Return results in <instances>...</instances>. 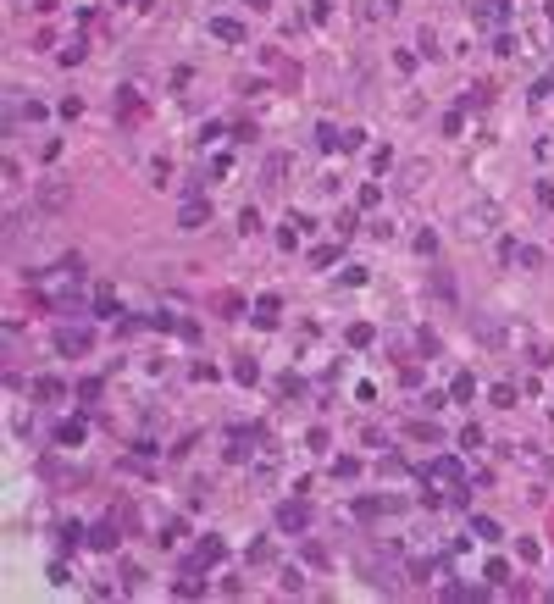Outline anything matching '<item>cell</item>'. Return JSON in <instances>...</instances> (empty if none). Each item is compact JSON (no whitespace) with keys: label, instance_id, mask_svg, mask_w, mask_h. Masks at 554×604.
Instances as JSON below:
<instances>
[{"label":"cell","instance_id":"obj_1","mask_svg":"<svg viewBox=\"0 0 554 604\" xmlns=\"http://www.w3.org/2000/svg\"><path fill=\"white\" fill-rule=\"evenodd\" d=\"M34 300L56 316L83 310V255H61L50 272H34Z\"/></svg>","mask_w":554,"mask_h":604},{"label":"cell","instance_id":"obj_14","mask_svg":"<svg viewBox=\"0 0 554 604\" xmlns=\"http://www.w3.org/2000/svg\"><path fill=\"white\" fill-rule=\"evenodd\" d=\"M255 322H261V327L277 322V294H261V300H255Z\"/></svg>","mask_w":554,"mask_h":604},{"label":"cell","instance_id":"obj_17","mask_svg":"<svg viewBox=\"0 0 554 604\" xmlns=\"http://www.w3.org/2000/svg\"><path fill=\"white\" fill-rule=\"evenodd\" d=\"M472 394H476V378H472V372H460L455 388H449V399H472Z\"/></svg>","mask_w":554,"mask_h":604},{"label":"cell","instance_id":"obj_7","mask_svg":"<svg viewBox=\"0 0 554 604\" xmlns=\"http://www.w3.org/2000/svg\"><path fill=\"white\" fill-rule=\"evenodd\" d=\"M117 117H122V122H139V117H145V100H139V89H122V94H117Z\"/></svg>","mask_w":554,"mask_h":604},{"label":"cell","instance_id":"obj_33","mask_svg":"<svg viewBox=\"0 0 554 604\" xmlns=\"http://www.w3.org/2000/svg\"><path fill=\"white\" fill-rule=\"evenodd\" d=\"M538 206H549V211H554V183H538Z\"/></svg>","mask_w":554,"mask_h":604},{"label":"cell","instance_id":"obj_36","mask_svg":"<svg viewBox=\"0 0 554 604\" xmlns=\"http://www.w3.org/2000/svg\"><path fill=\"white\" fill-rule=\"evenodd\" d=\"M117 6H122V0H117Z\"/></svg>","mask_w":554,"mask_h":604},{"label":"cell","instance_id":"obj_34","mask_svg":"<svg viewBox=\"0 0 554 604\" xmlns=\"http://www.w3.org/2000/svg\"><path fill=\"white\" fill-rule=\"evenodd\" d=\"M249 6H272V0H249Z\"/></svg>","mask_w":554,"mask_h":604},{"label":"cell","instance_id":"obj_26","mask_svg":"<svg viewBox=\"0 0 554 604\" xmlns=\"http://www.w3.org/2000/svg\"><path fill=\"white\" fill-rule=\"evenodd\" d=\"M482 577H488V582H504V577H510V566H504V560H488V566H482Z\"/></svg>","mask_w":554,"mask_h":604},{"label":"cell","instance_id":"obj_3","mask_svg":"<svg viewBox=\"0 0 554 604\" xmlns=\"http://www.w3.org/2000/svg\"><path fill=\"white\" fill-rule=\"evenodd\" d=\"M56 350H61V355H89V350H94V333H89V327H61V333H56Z\"/></svg>","mask_w":554,"mask_h":604},{"label":"cell","instance_id":"obj_21","mask_svg":"<svg viewBox=\"0 0 554 604\" xmlns=\"http://www.w3.org/2000/svg\"><path fill=\"white\" fill-rule=\"evenodd\" d=\"M404 433H410V438H432V444H438V427H432V422H404Z\"/></svg>","mask_w":554,"mask_h":604},{"label":"cell","instance_id":"obj_10","mask_svg":"<svg viewBox=\"0 0 554 604\" xmlns=\"http://www.w3.org/2000/svg\"><path fill=\"white\" fill-rule=\"evenodd\" d=\"M388 510H399V499H360V505H355V516H360V522H372V516H388Z\"/></svg>","mask_w":554,"mask_h":604},{"label":"cell","instance_id":"obj_35","mask_svg":"<svg viewBox=\"0 0 554 604\" xmlns=\"http://www.w3.org/2000/svg\"><path fill=\"white\" fill-rule=\"evenodd\" d=\"M549 527H554V516H549Z\"/></svg>","mask_w":554,"mask_h":604},{"label":"cell","instance_id":"obj_11","mask_svg":"<svg viewBox=\"0 0 554 604\" xmlns=\"http://www.w3.org/2000/svg\"><path fill=\"white\" fill-rule=\"evenodd\" d=\"M56 444H61V450L83 444V422H56Z\"/></svg>","mask_w":554,"mask_h":604},{"label":"cell","instance_id":"obj_8","mask_svg":"<svg viewBox=\"0 0 554 604\" xmlns=\"http://www.w3.org/2000/svg\"><path fill=\"white\" fill-rule=\"evenodd\" d=\"M67 200H73V189H67V183H45V194H39V206H45V211H67Z\"/></svg>","mask_w":554,"mask_h":604},{"label":"cell","instance_id":"obj_9","mask_svg":"<svg viewBox=\"0 0 554 604\" xmlns=\"http://www.w3.org/2000/svg\"><path fill=\"white\" fill-rule=\"evenodd\" d=\"M427 477H438V482H460V460H455V454H438Z\"/></svg>","mask_w":554,"mask_h":604},{"label":"cell","instance_id":"obj_25","mask_svg":"<svg viewBox=\"0 0 554 604\" xmlns=\"http://www.w3.org/2000/svg\"><path fill=\"white\" fill-rule=\"evenodd\" d=\"M333 471H338V477H360V460H349V454H338V460H333Z\"/></svg>","mask_w":554,"mask_h":604},{"label":"cell","instance_id":"obj_22","mask_svg":"<svg viewBox=\"0 0 554 604\" xmlns=\"http://www.w3.org/2000/svg\"><path fill=\"white\" fill-rule=\"evenodd\" d=\"M233 378H238V382H255V378H261V366H255V361L244 355V361H238V366H233Z\"/></svg>","mask_w":554,"mask_h":604},{"label":"cell","instance_id":"obj_19","mask_svg":"<svg viewBox=\"0 0 554 604\" xmlns=\"http://www.w3.org/2000/svg\"><path fill=\"white\" fill-rule=\"evenodd\" d=\"M94 316H117V294H111V289L94 294Z\"/></svg>","mask_w":554,"mask_h":604},{"label":"cell","instance_id":"obj_29","mask_svg":"<svg viewBox=\"0 0 554 604\" xmlns=\"http://www.w3.org/2000/svg\"><path fill=\"white\" fill-rule=\"evenodd\" d=\"M249 560H272V538H255L249 543Z\"/></svg>","mask_w":554,"mask_h":604},{"label":"cell","instance_id":"obj_18","mask_svg":"<svg viewBox=\"0 0 554 604\" xmlns=\"http://www.w3.org/2000/svg\"><path fill=\"white\" fill-rule=\"evenodd\" d=\"M238 310H244V300H238V294H217V316H228V322H233Z\"/></svg>","mask_w":554,"mask_h":604},{"label":"cell","instance_id":"obj_31","mask_svg":"<svg viewBox=\"0 0 554 604\" xmlns=\"http://www.w3.org/2000/svg\"><path fill=\"white\" fill-rule=\"evenodd\" d=\"M194 382H217V366L211 361H194Z\"/></svg>","mask_w":554,"mask_h":604},{"label":"cell","instance_id":"obj_20","mask_svg":"<svg viewBox=\"0 0 554 604\" xmlns=\"http://www.w3.org/2000/svg\"><path fill=\"white\" fill-rule=\"evenodd\" d=\"M283 166H289L283 155H272V161H266V189H277V183H283Z\"/></svg>","mask_w":554,"mask_h":604},{"label":"cell","instance_id":"obj_6","mask_svg":"<svg viewBox=\"0 0 554 604\" xmlns=\"http://www.w3.org/2000/svg\"><path fill=\"white\" fill-rule=\"evenodd\" d=\"M211 34H217L222 45H244V39H249L244 22H233V17H211Z\"/></svg>","mask_w":554,"mask_h":604},{"label":"cell","instance_id":"obj_28","mask_svg":"<svg viewBox=\"0 0 554 604\" xmlns=\"http://www.w3.org/2000/svg\"><path fill=\"white\" fill-rule=\"evenodd\" d=\"M300 233H305V227H277V244H283V250H294V244H300Z\"/></svg>","mask_w":554,"mask_h":604},{"label":"cell","instance_id":"obj_23","mask_svg":"<svg viewBox=\"0 0 554 604\" xmlns=\"http://www.w3.org/2000/svg\"><path fill=\"white\" fill-rule=\"evenodd\" d=\"M349 344H355V350H366V344H372V327H366V322H355V327H349Z\"/></svg>","mask_w":554,"mask_h":604},{"label":"cell","instance_id":"obj_16","mask_svg":"<svg viewBox=\"0 0 554 604\" xmlns=\"http://www.w3.org/2000/svg\"><path fill=\"white\" fill-rule=\"evenodd\" d=\"M316 145H321V150H338V145H344V134H338L333 122H321V128H316Z\"/></svg>","mask_w":554,"mask_h":604},{"label":"cell","instance_id":"obj_32","mask_svg":"<svg viewBox=\"0 0 554 604\" xmlns=\"http://www.w3.org/2000/svg\"><path fill=\"white\" fill-rule=\"evenodd\" d=\"M183 532H189V527H183V522H166V527H161V543H177Z\"/></svg>","mask_w":554,"mask_h":604},{"label":"cell","instance_id":"obj_27","mask_svg":"<svg viewBox=\"0 0 554 604\" xmlns=\"http://www.w3.org/2000/svg\"><path fill=\"white\" fill-rule=\"evenodd\" d=\"M78 399H83V405H89V399H100V378H83V382H78Z\"/></svg>","mask_w":554,"mask_h":604},{"label":"cell","instance_id":"obj_13","mask_svg":"<svg viewBox=\"0 0 554 604\" xmlns=\"http://www.w3.org/2000/svg\"><path fill=\"white\" fill-rule=\"evenodd\" d=\"M89 543H94V549H117V522H100V527H89Z\"/></svg>","mask_w":554,"mask_h":604},{"label":"cell","instance_id":"obj_4","mask_svg":"<svg viewBox=\"0 0 554 604\" xmlns=\"http://www.w3.org/2000/svg\"><path fill=\"white\" fill-rule=\"evenodd\" d=\"M222 554H228V549H222V538H200V549H194V554L183 560V571H200V566H217Z\"/></svg>","mask_w":554,"mask_h":604},{"label":"cell","instance_id":"obj_5","mask_svg":"<svg viewBox=\"0 0 554 604\" xmlns=\"http://www.w3.org/2000/svg\"><path fill=\"white\" fill-rule=\"evenodd\" d=\"M205 222H211L205 194H189V200H183V211H177V227H205Z\"/></svg>","mask_w":554,"mask_h":604},{"label":"cell","instance_id":"obj_30","mask_svg":"<svg viewBox=\"0 0 554 604\" xmlns=\"http://www.w3.org/2000/svg\"><path fill=\"white\" fill-rule=\"evenodd\" d=\"M355 222H360V217H355V211H344V217L333 222V227H338V238H349V233H355Z\"/></svg>","mask_w":554,"mask_h":604},{"label":"cell","instance_id":"obj_2","mask_svg":"<svg viewBox=\"0 0 554 604\" xmlns=\"http://www.w3.org/2000/svg\"><path fill=\"white\" fill-rule=\"evenodd\" d=\"M277 527L283 532H305L311 527V505H305V499H283V505H277Z\"/></svg>","mask_w":554,"mask_h":604},{"label":"cell","instance_id":"obj_15","mask_svg":"<svg viewBox=\"0 0 554 604\" xmlns=\"http://www.w3.org/2000/svg\"><path fill=\"white\" fill-rule=\"evenodd\" d=\"M472 532L482 538V543H499V538H504V532H499V522H488V516H476V522H472Z\"/></svg>","mask_w":554,"mask_h":604},{"label":"cell","instance_id":"obj_24","mask_svg":"<svg viewBox=\"0 0 554 604\" xmlns=\"http://www.w3.org/2000/svg\"><path fill=\"white\" fill-rule=\"evenodd\" d=\"M493 405H499V410H510V405H516V388H510V382H499V388H493Z\"/></svg>","mask_w":554,"mask_h":604},{"label":"cell","instance_id":"obj_12","mask_svg":"<svg viewBox=\"0 0 554 604\" xmlns=\"http://www.w3.org/2000/svg\"><path fill=\"white\" fill-rule=\"evenodd\" d=\"M34 394L39 399H67V382L61 378H34Z\"/></svg>","mask_w":554,"mask_h":604}]
</instances>
